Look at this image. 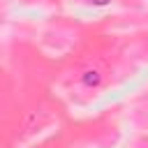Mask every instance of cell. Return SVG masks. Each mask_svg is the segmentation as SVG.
<instances>
[{
    "label": "cell",
    "instance_id": "6da1fadb",
    "mask_svg": "<svg viewBox=\"0 0 148 148\" xmlns=\"http://www.w3.org/2000/svg\"><path fill=\"white\" fill-rule=\"evenodd\" d=\"M79 83L81 88L86 90H99L104 86V72L99 67H86L81 74H79Z\"/></svg>",
    "mask_w": 148,
    "mask_h": 148
},
{
    "label": "cell",
    "instance_id": "7a4b0ae2",
    "mask_svg": "<svg viewBox=\"0 0 148 148\" xmlns=\"http://www.w3.org/2000/svg\"><path fill=\"white\" fill-rule=\"evenodd\" d=\"M86 5H92V7H109L113 0H83Z\"/></svg>",
    "mask_w": 148,
    "mask_h": 148
}]
</instances>
